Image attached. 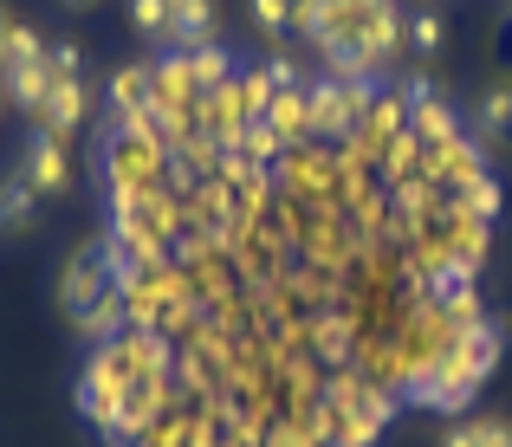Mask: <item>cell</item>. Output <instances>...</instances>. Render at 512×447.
<instances>
[{
	"mask_svg": "<svg viewBox=\"0 0 512 447\" xmlns=\"http://www.w3.org/2000/svg\"><path fill=\"white\" fill-rule=\"evenodd\" d=\"M85 104H91V85H85V78H52L46 111H39L33 124H39V130H52V137H72V130L85 124Z\"/></svg>",
	"mask_w": 512,
	"mask_h": 447,
	"instance_id": "obj_7",
	"label": "cell"
},
{
	"mask_svg": "<svg viewBox=\"0 0 512 447\" xmlns=\"http://www.w3.org/2000/svg\"><path fill=\"white\" fill-rule=\"evenodd\" d=\"M467 130H474L480 143H512V85H487L474 98V111H467Z\"/></svg>",
	"mask_w": 512,
	"mask_h": 447,
	"instance_id": "obj_9",
	"label": "cell"
},
{
	"mask_svg": "<svg viewBox=\"0 0 512 447\" xmlns=\"http://www.w3.org/2000/svg\"><path fill=\"white\" fill-rule=\"evenodd\" d=\"M266 78H273V91H305V72L292 52H266Z\"/></svg>",
	"mask_w": 512,
	"mask_h": 447,
	"instance_id": "obj_26",
	"label": "cell"
},
{
	"mask_svg": "<svg viewBox=\"0 0 512 447\" xmlns=\"http://www.w3.org/2000/svg\"><path fill=\"white\" fill-rule=\"evenodd\" d=\"M33 227H39V188L26 182L20 169H7L0 175V234L20 240V234H33Z\"/></svg>",
	"mask_w": 512,
	"mask_h": 447,
	"instance_id": "obj_8",
	"label": "cell"
},
{
	"mask_svg": "<svg viewBox=\"0 0 512 447\" xmlns=\"http://www.w3.org/2000/svg\"><path fill=\"white\" fill-rule=\"evenodd\" d=\"M13 169L26 175V182L39 188V201H59L65 188H72V162H65V137H52V130L33 124V137L20 143V162Z\"/></svg>",
	"mask_w": 512,
	"mask_h": 447,
	"instance_id": "obj_2",
	"label": "cell"
},
{
	"mask_svg": "<svg viewBox=\"0 0 512 447\" xmlns=\"http://www.w3.org/2000/svg\"><path fill=\"white\" fill-rule=\"evenodd\" d=\"M7 33H13V13L0 7V52H7Z\"/></svg>",
	"mask_w": 512,
	"mask_h": 447,
	"instance_id": "obj_28",
	"label": "cell"
},
{
	"mask_svg": "<svg viewBox=\"0 0 512 447\" xmlns=\"http://www.w3.org/2000/svg\"><path fill=\"white\" fill-rule=\"evenodd\" d=\"M487 247H493V221H474V214L454 208L448 214V260L480 266V260H487Z\"/></svg>",
	"mask_w": 512,
	"mask_h": 447,
	"instance_id": "obj_14",
	"label": "cell"
},
{
	"mask_svg": "<svg viewBox=\"0 0 512 447\" xmlns=\"http://www.w3.org/2000/svg\"><path fill=\"white\" fill-rule=\"evenodd\" d=\"M137 447H188V422H169V415H163V422H156Z\"/></svg>",
	"mask_w": 512,
	"mask_h": 447,
	"instance_id": "obj_27",
	"label": "cell"
},
{
	"mask_svg": "<svg viewBox=\"0 0 512 447\" xmlns=\"http://www.w3.org/2000/svg\"><path fill=\"white\" fill-rule=\"evenodd\" d=\"M156 72V104H175V111H195L201 91H195V72H188V52H163V59H150Z\"/></svg>",
	"mask_w": 512,
	"mask_h": 447,
	"instance_id": "obj_11",
	"label": "cell"
},
{
	"mask_svg": "<svg viewBox=\"0 0 512 447\" xmlns=\"http://www.w3.org/2000/svg\"><path fill=\"white\" fill-rule=\"evenodd\" d=\"M409 137L428 149V156H441V149H454L467 137L461 130V111H454L448 104V91H441V98H428V104H409Z\"/></svg>",
	"mask_w": 512,
	"mask_h": 447,
	"instance_id": "obj_5",
	"label": "cell"
},
{
	"mask_svg": "<svg viewBox=\"0 0 512 447\" xmlns=\"http://www.w3.org/2000/svg\"><path fill=\"white\" fill-rule=\"evenodd\" d=\"M331 13H338V0H292V33H305V39H325Z\"/></svg>",
	"mask_w": 512,
	"mask_h": 447,
	"instance_id": "obj_23",
	"label": "cell"
},
{
	"mask_svg": "<svg viewBox=\"0 0 512 447\" xmlns=\"http://www.w3.org/2000/svg\"><path fill=\"white\" fill-rule=\"evenodd\" d=\"M0 91H7V104H20L26 117H39V111H46V91H52L46 59H33V65H7V72H0Z\"/></svg>",
	"mask_w": 512,
	"mask_h": 447,
	"instance_id": "obj_12",
	"label": "cell"
},
{
	"mask_svg": "<svg viewBox=\"0 0 512 447\" xmlns=\"http://www.w3.org/2000/svg\"><path fill=\"white\" fill-rule=\"evenodd\" d=\"M150 98H156V72H150V59L117 65L111 85H104V117H111V124H124V117H137Z\"/></svg>",
	"mask_w": 512,
	"mask_h": 447,
	"instance_id": "obj_6",
	"label": "cell"
},
{
	"mask_svg": "<svg viewBox=\"0 0 512 447\" xmlns=\"http://www.w3.org/2000/svg\"><path fill=\"white\" fill-rule=\"evenodd\" d=\"M0 104H7V91H0Z\"/></svg>",
	"mask_w": 512,
	"mask_h": 447,
	"instance_id": "obj_30",
	"label": "cell"
},
{
	"mask_svg": "<svg viewBox=\"0 0 512 447\" xmlns=\"http://www.w3.org/2000/svg\"><path fill=\"white\" fill-rule=\"evenodd\" d=\"M500 350H506V331L493 318H480V324H467V331H454V344H448V370H461L467 383H487L493 376V363H500Z\"/></svg>",
	"mask_w": 512,
	"mask_h": 447,
	"instance_id": "obj_3",
	"label": "cell"
},
{
	"mask_svg": "<svg viewBox=\"0 0 512 447\" xmlns=\"http://www.w3.org/2000/svg\"><path fill=\"white\" fill-rule=\"evenodd\" d=\"M305 111H312V137H357V111H350V85L331 72L305 78Z\"/></svg>",
	"mask_w": 512,
	"mask_h": 447,
	"instance_id": "obj_4",
	"label": "cell"
},
{
	"mask_svg": "<svg viewBox=\"0 0 512 447\" xmlns=\"http://www.w3.org/2000/svg\"><path fill=\"white\" fill-rule=\"evenodd\" d=\"M312 337H318V350H325L331 363H344V350H350V324L338 318V311H331V318H318V331H312Z\"/></svg>",
	"mask_w": 512,
	"mask_h": 447,
	"instance_id": "obj_25",
	"label": "cell"
},
{
	"mask_svg": "<svg viewBox=\"0 0 512 447\" xmlns=\"http://www.w3.org/2000/svg\"><path fill=\"white\" fill-rule=\"evenodd\" d=\"M240 156H253V162H279V156H286V143H279V130L266 124V117H247V130H240Z\"/></svg>",
	"mask_w": 512,
	"mask_h": 447,
	"instance_id": "obj_20",
	"label": "cell"
},
{
	"mask_svg": "<svg viewBox=\"0 0 512 447\" xmlns=\"http://www.w3.org/2000/svg\"><path fill=\"white\" fill-rule=\"evenodd\" d=\"M46 72L52 78H85V52H78V39H52V46H46Z\"/></svg>",
	"mask_w": 512,
	"mask_h": 447,
	"instance_id": "obj_24",
	"label": "cell"
},
{
	"mask_svg": "<svg viewBox=\"0 0 512 447\" xmlns=\"http://www.w3.org/2000/svg\"><path fill=\"white\" fill-rule=\"evenodd\" d=\"M130 26H137L150 46H169V26H175V0H130Z\"/></svg>",
	"mask_w": 512,
	"mask_h": 447,
	"instance_id": "obj_19",
	"label": "cell"
},
{
	"mask_svg": "<svg viewBox=\"0 0 512 447\" xmlns=\"http://www.w3.org/2000/svg\"><path fill=\"white\" fill-rule=\"evenodd\" d=\"M247 20L266 39H292V0H247Z\"/></svg>",
	"mask_w": 512,
	"mask_h": 447,
	"instance_id": "obj_21",
	"label": "cell"
},
{
	"mask_svg": "<svg viewBox=\"0 0 512 447\" xmlns=\"http://www.w3.org/2000/svg\"><path fill=\"white\" fill-rule=\"evenodd\" d=\"M214 26H221V13H214V0H175L169 52H201V46H214Z\"/></svg>",
	"mask_w": 512,
	"mask_h": 447,
	"instance_id": "obj_10",
	"label": "cell"
},
{
	"mask_svg": "<svg viewBox=\"0 0 512 447\" xmlns=\"http://www.w3.org/2000/svg\"><path fill=\"white\" fill-rule=\"evenodd\" d=\"M441 447H512V422H500V415H467V422H454L441 435Z\"/></svg>",
	"mask_w": 512,
	"mask_h": 447,
	"instance_id": "obj_15",
	"label": "cell"
},
{
	"mask_svg": "<svg viewBox=\"0 0 512 447\" xmlns=\"http://www.w3.org/2000/svg\"><path fill=\"white\" fill-rule=\"evenodd\" d=\"M454 208H461V214H474V221H500V208H506V188L493 182V175H480V182H467L461 195H454Z\"/></svg>",
	"mask_w": 512,
	"mask_h": 447,
	"instance_id": "obj_18",
	"label": "cell"
},
{
	"mask_svg": "<svg viewBox=\"0 0 512 447\" xmlns=\"http://www.w3.org/2000/svg\"><path fill=\"white\" fill-rule=\"evenodd\" d=\"M266 124L279 130V143H286V149H305V143H312V111H305V91H279V98L266 104Z\"/></svg>",
	"mask_w": 512,
	"mask_h": 447,
	"instance_id": "obj_13",
	"label": "cell"
},
{
	"mask_svg": "<svg viewBox=\"0 0 512 447\" xmlns=\"http://www.w3.org/2000/svg\"><path fill=\"white\" fill-rule=\"evenodd\" d=\"M441 39H448V20H441L435 0H422V7H409V52L415 59H435Z\"/></svg>",
	"mask_w": 512,
	"mask_h": 447,
	"instance_id": "obj_17",
	"label": "cell"
},
{
	"mask_svg": "<svg viewBox=\"0 0 512 447\" xmlns=\"http://www.w3.org/2000/svg\"><path fill=\"white\" fill-rule=\"evenodd\" d=\"M188 72H195V91L208 98V91H221V85H234V52L214 39V46H201V52H188Z\"/></svg>",
	"mask_w": 512,
	"mask_h": 447,
	"instance_id": "obj_16",
	"label": "cell"
},
{
	"mask_svg": "<svg viewBox=\"0 0 512 447\" xmlns=\"http://www.w3.org/2000/svg\"><path fill=\"white\" fill-rule=\"evenodd\" d=\"M65 7H98V0H65Z\"/></svg>",
	"mask_w": 512,
	"mask_h": 447,
	"instance_id": "obj_29",
	"label": "cell"
},
{
	"mask_svg": "<svg viewBox=\"0 0 512 447\" xmlns=\"http://www.w3.org/2000/svg\"><path fill=\"white\" fill-rule=\"evenodd\" d=\"M104 292H117V273H111V253H104V240L98 247H78L72 260H65V273H59V305L72 311H91Z\"/></svg>",
	"mask_w": 512,
	"mask_h": 447,
	"instance_id": "obj_1",
	"label": "cell"
},
{
	"mask_svg": "<svg viewBox=\"0 0 512 447\" xmlns=\"http://www.w3.org/2000/svg\"><path fill=\"white\" fill-rule=\"evenodd\" d=\"M33 59H46V39H39L26 20H13V33H7V52H0V72H7V65H33Z\"/></svg>",
	"mask_w": 512,
	"mask_h": 447,
	"instance_id": "obj_22",
	"label": "cell"
}]
</instances>
